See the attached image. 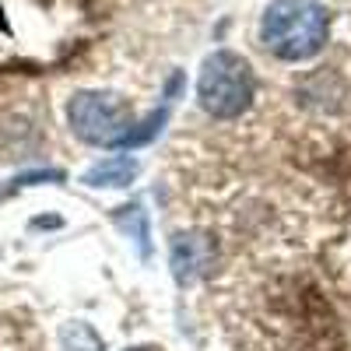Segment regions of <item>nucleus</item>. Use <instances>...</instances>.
I'll list each match as a JSON object with an SVG mask.
<instances>
[{"label":"nucleus","mask_w":351,"mask_h":351,"mask_svg":"<svg viewBox=\"0 0 351 351\" xmlns=\"http://www.w3.org/2000/svg\"><path fill=\"white\" fill-rule=\"evenodd\" d=\"M165 112L169 106L155 109L148 120L137 123L127 99L109 92H77L67 102V123L81 141L99 144V148H137L162 130Z\"/></svg>","instance_id":"1"},{"label":"nucleus","mask_w":351,"mask_h":351,"mask_svg":"<svg viewBox=\"0 0 351 351\" xmlns=\"http://www.w3.org/2000/svg\"><path fill=\"white\" fill-rule=\"evenodd\" d=\"M260 39L281 60H309L327 43V11L316 0H274L260 18Z\"/></svg>","instance_id":"2"},{"label":"nucleus","mask_w":351,"mask_h":351,"mask_svg":"<svg viewBox=\"0 0 351 351\" xmlns=\"http://www.w3.org/2000/svg\"><path fill=\"white\" fill-rule=\"evenodd\" d=\"M197 95H200V106L208 116H215V120H236V116H243L250 109V102L256 95V77L239 53L221 49L204 60Z\"/></svg>","instance_id":"3"},{"label":"nucleus","mask_w":351,"mask_h":351,"mask_svg":"<svg viewBox=\"0 0 351 351\" xmlns=\"http://www.w3.org/2000/svg\"><path fill=\"white\" fill-rule=\"evenodd\" d=\"M208 260H211L208 239H200V236H176V243H172V271H176V278H180L183 285L193 281L204 267H208Z\"/></svg>","instance_id":"4"},{"label":"nucleus","mask_w":351,"mask_h":351,"mask_svg":"<svg viewBox=\"0 0 351 351\" xmlns=\"http://www.w3.org/2000/svg\"><path fill=\"white\" fill-rule=\"evenodd\" d=\"M137 176V162L127 158V155H112V158H102L95 162L92 169L84 172V183L88 186H127Z\"/></svg>","instance_id":"5"},{"label":"nucleus","mask_w":351,"mask_h":351,"mask_svg":"<svg viewBox=\"0 0 351 351\" xmlns=\"http://www.w3.org/2000/svg\"><path fill=\"white\" fill-rule=\"evenodd\" d=\"M60 341H64V351H102L99 334L88 327V324H71V327H64Z\"/></svg>","instance_id":"6"},{"label":"nucleus","mask_w":351,"mask_h":351,"mask_svg":"<svg viewBox=\"0 0 351 351\" xmlns=\"http://www.w3.org/2000/svg\"><path fill=\"white\" fill-rule=\"evenodd\" d=\"M130 351H152V348H130Z\"/></svg>","instance_id":"7"}]
</instances>
